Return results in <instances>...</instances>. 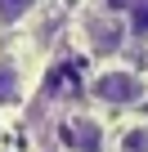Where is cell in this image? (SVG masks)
<instances>
[{
	"label": "cell",
	"mask_w": 148,
	"mask_h": 152,
	"mask_svg": "<svg viewBox=\"0 0 148 152\" xmlns=\"http://www.w3.org/2000/svg\"><path fill=\"white\" fill-rule=\"evenodd\" d=\"M94 99H103V103H117V107H126V103H139L144 99V81L135 72H103L99 81H94Z\"/></svg>",
	"instance_id": "6da1fadb"
},
{
	"label": "cell",
	"mask_w": 148,
	"mask_h": 152,
	"mask_svg": "<svg viewBox=\"0 0 148 152\" xmlns=\"http://www.w3.org/2000/svg\"><path fill=\"white\" fill-rule=\"evenodd\" d=\"M67 139L77 143L81 152H99V125H94L90 116H81L77 125H72V130H67Z\"/></svg>",
	"instance_id": "7a4b0ae2"
},
{
	"label": "cell",
	"mask_w": 148,
	"mask_h": 152,
	"mask_svg": "<svg viewBox=\"0 0 148 152\" xmlns=\"http://www.w3.org/2000/svg\"><path fill=\"white\" fill-rule=\"evenodd\" d=\"M130 27L139 40H148V0H135V9H130Z\"/></svg>",
	"instance_id": "3957f363"
},
{
	"label": "cell",
	"mask_w": 148,
	"mask_h": 152,
	"mask_svg": "<svg viewBox=\"0 0 148 152\" xmlns=\"http://www.w3.org/2000/svg\"><path fill=\"white\" fill-rule=\"evenodd\" d=\"M121 152H148V125H135V130L121 139Z\"/></svg>",
	"instance_id": "277c9868"
},
{
	"label": "cell",
	"mask_w": 148,
	"mask_h": 152,
	"mask_svg": "<svg viewBox=\"0 0 148 152\" xmlns=\"http://www.w3.org/2000/svg\"><path fill=\"white\" fill-rule=\"evenodd\" d=\"M32 5L36 0H0V18H23V14H32Z\"/></svg>",
	"instance_id": "5b68a950"
},
{
	"label": "cell",
	"mask_w": 148,
	"mask_h": 152,
	"mask_svg": "<svg viewBox=\"0 0 148 152\" xmlns=\"http://www.w3.org/2000/svg\"><path fill=\"white\" fill-rule=\"evenodd\" d=\"M14 94H18V76L0 67V103H5V99H14Z\"/></svg>",
	"instance_id": "8992f818"
}]
</instances>
